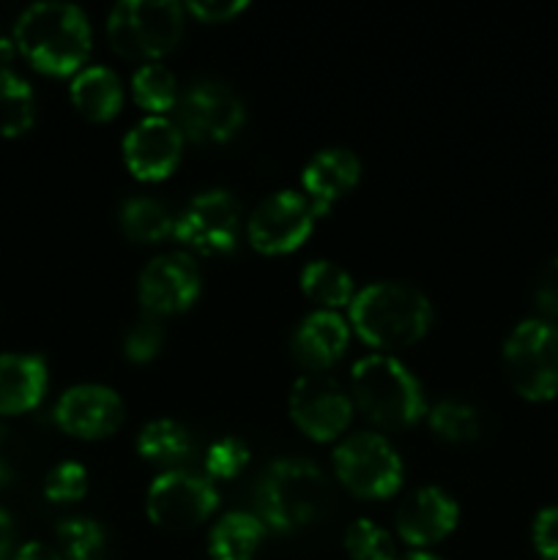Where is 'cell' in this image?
<instances>
[{"label":"cell","mask_w":558,"mask_h":560,"mask_svg":"<svg viewBox=\"0 0 558 560\" xmlns=\"http://www.w3.org/2000/svg\"><path fill=\"white\" fill-rule=\"evenodd\" d=\"M91 44V22L71 3H33L14 25V47L33 69L49 77L82 71Z\"/></svg>","instance_id":"cell-1"},{"label":"cell","mask_w":558,"mask_h":560,"mask_svg":"<svg viewBox=\"0 0 558 560\" xmlns=\"http://www.w3.org/2000/svg\"><path fill=\"white\" fill-rule=\"evenodd\" d=\"M257 517L266 530L299 534L332 506V485L321 465L306 457H279L257 481Z\"/></svg>","instance_id":"cell-2"},{"label":"cell","mask_w":558,"mask_h":560,"mask_svg":"<svg viewBox=\"0 0 558 560\" xmlns=\"http://www.w3.org/2000/svg\"><path fill=\"white\" fill-rule=\"evenodd\" d=\"M350 399L370 424L403 432L427 416V399L414 372L388 353L364 355L350 372Z\"/></svg>","instance_id":"cell-3"},{"label":"cell","mask_w":558,"mask_h":560,"mask_svg":"<svg viewBox=\"0 0 558 560\" xmlns=\"http://www.w3.org/2000/svg\"><path fill=\"white\" fill-rule=\"evenodd\" d=\"M348 310L350 328L375 350L410 348L432 326L430 299L405 282L367 284Z\"/></svg>","instance_id":"cell-4"},{"label":"cell","mask_w":558,"mask_h":560,"mask_svg":"<svg viewBox=\"0 0 558 560\" xmlns=\"http://www.w3.org/2000/svg\"><path fill=\"white\" fill-rule=\"evenodd\" d=\"M186 9L175 0H124L107 14V42L120 58L153 63L178 47Z\"/></svg>","instance_id":"cell-5"},{"label":"cell","mask_w":558,"mask_h":560,"mask_svg":"<svg viewBox=\"0 0 558 560\" xmlns=\"http://www.w3.org/2000/svg\"><path fill=\"white\" fill-rule=\"evenodd\" d=\"M503 372L514 392L528 402L558 397V323L525 317L503 339Z\"/></svg>","instance_id":"cell-6"},{"label":"cell","mask_w":558,"mask_h":560,"mask_svg":"<svg viewBox=\"0 0 558 560\" xmlns=\"http://www.w3.org/2000/svg\"><path fill=\"white\" fill-rule=\"evenodd\" d=\"M403 459L377 432H356L334 448V476L364 501H386L403 487Z\"/></svg>","instance_id":"cell-7"},{"label":"cell","mask_w":558,"mask_h":560,"mask_svg":"<svg viewBox=\"0 0 558 560\" xmlns=\"http://www.w3.org/2000/svg\"><path fill=\"white\" fill-rule=\"evenodd\" d=\"M246 104L233 85L217 77H200L181 91L175 104V126L184 140L200 145L228 142L244 129Z\"/></svg>","instance_id":"cell-8"},{"label":"cell","mask_w":558,"mask_h":560,"mask_svg":"<svg viewBox=\"0 0 558 560\" xmlns=\"http://www.w3.org/2000/svg\"><path fill=\"white\" fill-rule=\"evenodd\" d=\"M219 506V492L206 474L175 468L162 470L146 495V514L164 530H191Z\"/></svg>","instance_id":"cell-9"},{"label":"cell","mask_w":558,"mask_h":560,"mask_svg":"<svg viewBox=\"0 0 558 560\" xmlns=\"http://www.w3.org/2000/svg\"><path fill=\"white\" fill-rule=\"evenodd\" d=\"M241 206L228 189H206L186 202L175 217L173 238L206 257L228 255L239 246Z\"/></svg>","instance_id":"cell-10"},{"label":"cell","mask_w":558,"mask_h":560,"mask_svg":"<svg viewBox=\"0 0 558 560\" xmlns=\"http://www.w3.org/2000/svg\"><path fill=\"white\" fill-rule=\"evenodd\" d=\"M288 410L293 424L306 438L315 443H332L348 430L353 419V399L328 372H304L290 388Z\"/></svg>","instance_id":"cell-11"},{"label":"cell","mask_w":558,"mask_h":560,"mask_svg":"<svg viewBox=\"0 0 558 560\" xmlns=\"http://www.w3.org/2000/svg\"><path fill=\"white\" fill-rule=\"evenodd\" d=\"M317 217L304 191H274L246 219V238L260 255H288L310 238Z\"/></svg>","instance_id":"cell-12"},{"label":"cell","mask_w":558,"mask_h":560,"mask_svg":"<svg viewBox=\"0 0 558 560\" xmlns=\"http://www.w3.org/2000/svg\"><path fill=\"white\" fill-rule=\"evenodd\" d=\"M202 290L200 266L189 252H164L148 260L137 277V301L153 317L181 315Z\"/></svg>","instance_id":"cell-13"},{"label":"cell","mask_w":558,"mask_h":560,"mask_svg":"<svg viewBox=\"0 0 558 560\" xmlns=\"http://www.w3.org/2000/svg\"><path fill=\"white\" fill-rule=\"evenodd\" d=\"M126 419L124 399L102 383H77L60 394L55 405V424L80 441H102L115 435Z\"/></svg>","instance_id":"cell-14"},{"label":"cell","mask_w":558,"mask_h":560,"mask_svg":"<svg viewBox=\"0 0 558 560\" xmlns=\"http://www.w3.org/2000/svg\"><path fill=\"white\" fill-rule=\"evenodd\" d=\"M181 153H184V135L175 120L164 115H148L124 137L126 170L140 180H164L173 175Z\"/></svg>","instance_id":"cell-15"},{"label":"cell","mask_w":558,"mask_h":560,"mask_svg":"<svg viewBox=\"0 0 558 560\" xmlns=\"http://www.w3.org/2000/svg\"><path fill=\"white\" fill-rule=\"evenodd\" d=\"M460 523V506L443 487H416L394 514L397 536L408 547L425 550L446 539Z\"/></svg>","instance_id":"cell-16"},{"label":"cell","mask_w":558,"mask_h":560,"mask_svg":"<svg viewBox=\"0 0 558 560\" xmlns=\"http://www.w3.org/2000/svg\"><path fill=\"white\" fill-rule=\"evenodd\" d=\"M348 342L350 323L339 312L315 310L293 328L290 353L306 372H326L342 359Z\"/></svg>","instance_id":"cell-17"},{"label":"cell","mask_w":558,"mask_h":560,"mask_svg":"<svg viewBox=\"0 0 558 560\" xmlns=\"http://www.w3.org/2000/svg\"><path fill=\"white\" fill-rule=\"evenodd\" d=\"M361 178V162L348 148H323L301 170V191L312 206L323 213L332 211L334 202L356 189Z\"/></svg>","instance_id":"cell-18"},{"label":"cell","mask_w":558,"mask_h":560,"mask_svg":"<svg viewBox=\"0 0 558 560\" xmlns=\"http://www.w3.org/2000/svg\"><path fill=\"white\" fill-rule=\"evenodd\" d=\"M49 372L42 355H0V416H20L36 408L47 394Z\"/></svg>","instance_id":"cell-19"},{"label":"cell","mask_w":558,"mask_h":560,"mask_svg":"<svg viewBox=\"0 0 558 560\" xmlns=\"http://www.w3.org/2000/svg\"><path fill=\"white\" fill-rule=\"evenodd\" d=\"M69 96L77 113L102 124V120H113L120 113L124 85H120V77L107 66H85L71 80Z\"/></svg>","instance_id":"cell-20"},{"label":"cell","mask_w":558,"mask_h":560,"mask_svg":"<svg viewBox=\"0 0 558 560\" xmlns=\"http://www.w3.org/2000/svg\"><path fill=\"white\" fill-rule=\"evenodd\" d=\"M266 539V525L252 512H230L217 520L208 534V552L213 560H252Z\"/></svg>","instance_id":"cell-21"},{"label":"cell","mask_w":558,"mask_h":560,"mask_svg":"<svg viewBox=\"0 0 558 560\" xmlns=\"http://www.w3.org/2000/svg\"><path fill=\"white\" fill-rule=\"evenodd\" d=\"M191 435L175 419H153L137 435V454L148 465H159L164 470H175L191 454Z\"/></svg>","instance_id":"cell-22"},{"label":"cell","mask_w":558,"mask_h":560,"mask_svg":"<svg viewBox=\"0 0 558 560\" xmlns=\"http://www.w3.org/2000/svg\"><path fill=\"white\" fill-rule=\"evenodd\" d=\"M120 230L137 244H159L175 230V213L151 195H131L120 202Z\"/></svg>","instance_id":"cell-23"},{"label":"cell","mask_w":558,"mask_h":560,"mask_svg":"<svg viewBox=\"0 0 558 560\" xmlns=\"http://www.w3.org/2000/svg\"><path fill=\"white\" fill-rule=\"evenodd\" d=\"M301 293L321 310L337 312L339 306H350L356 299L353 277L342 266L332 260H312L301 268Z\"/></svg>","instance_id":"cell-24"},{"label":"cell","mask_w":558,"mask_h":560,"mask_svg":"<svg viewBox=\"0 0 558 560\" xmlns=\"http://www.w3.org/2000/svg\"><path fill=\"white\" fill-rule=\"evenodd\" d=\"M36 120V96L16 71L0 63V137H22Z\"/></svg>","instance_id":"cell-25"},{"label":"cell","mask_w":558,"mask_h":560,"mask_svg":"<svg viewBox=\"0 0 558 560\" xmlns=\"http://www.w3.org/2000/svg\"><path fill=\"white\" fill-rule=\"evenodd\" d=\"M131 96L148 113L164 115L175 109L181 88L173 71L162 60H153V63H140V69L131 74Z\"/></svg>","instance_id":"cell-26"},{"label":"cell","mask_w":558,"mask_h":560,"mask_svg":"<svg viewBox=\"0 0 558 560\" xmlns=\"http://www.w3.org/2000/svg\"><path fill=\"white\" fill-rule=\"evenodd\" d=\"M425 419L446 443H474L481 435V413L463 399H438Z\"/></svg>","instance_id":"cell-27"},{"label":"cell","mask_w":558,"mask_h":560,"mask_svg":"<svg viewBox=\"0 0 558 560\" xmlns=\"http://www.w3.org/2000/svg\"><path fill=\"white\" fill-rule=\"evenodd\" d=\"M58 552L63 560H104L107 556V530L91 517H69L55 530Z\"/></svg>","instance_id":"cell-28"},{"label":"cell","mask_w":558,"mask_h":560,"mask_svg":"<svg viewBox=\"0 0 558 560\" xmlns=\"http://www.w3.org/2000/svg\"><path fill=\"white\" fill-rule=\"evenodd\" d=\"M345 552L353 560H399L394 536L372 520L359 517L345 530Z\"/></svg>","instance_id":"cell-29"},{"label":"cell","mask_w":558,"mask_h":560,"mask_svg":"<svg viewBox=\"0 0 558 560\" xmlns=\"http://www.w3.org/2000/svg\"><path fill=\"white\" fill-rule=\"evenodd\" d=\"M252 452L241 438L224 435L217 443H211L202 459V468L211 481H230L249 465Z\"/></svg>","instance_id":"cell-30"},{"label":"cell","mask_w":558,"mask_h":560,"mask_svg":"<svg viewBox=\"0 0 558 560\" xmlns=\"http://www.w3.org/2000/svg\"><path fill=\"white\" fill-rule=\"evenodd\" d=\"M164 323L162 317H153L142 312L124 334V355L135 364H148L164 348Z\"/></svg>","instance_id":"cell-31"},{"label":"cell","mask_w":558,"mask_h":560,"mask_svg":"<svg viewBox=\"0 0 558 560\" xmlns=\"http://www.w3.org/2000/svg\"><path fill=\"white\" fill-rule=\"evenodd\" d=\"M88 492V468L74 459L58 463L44 476V498L53 503H77Z\"/></svg>","instance_id":"cell-32"},{"label":"cell","mask_w":558,"mask_h":560,"mask_svg":"<svg viewBox=\"0 0 558 560\" xmlns=\"http://www.w3.org/2000/svg\"><path fill=\"white\" fill-rule=\"evenodd\" d=\"M531 545L542 560H558V506H545L531 523Z\"/></svg>","instance_id":"cell-33"},{"label":"cell","mask_w":558,"mask_h":560,"mask_svg":"<svg viewBox=\"0 0 558 560\" xmlns=\"http://www.w3.org/2000/svg\"><path fill=\"white\" fill-rule=\"evenodd\" d=\"M534 301L536 306H539L542 317L558 323V255L542 268L534 288Z\"/></svg>","instance_id":"cell-34"},{"label":"cell","mask_w":558,"mask_h":560,"mask_svg":"<svg viewBox=\"0 0 558 560\" xmlns=\"http://www.w3.org/2000/svg\"><path fill=\"white\" fill-rule=\"evenodd\" d=\"M186 14L200 22H228L246 9L244 0H195L184 5Z\"/></svg>","instance_id":"cell-35"},{"label":"cell","mask_w":558,"mask_h":560,"mask_svg":"<svg viewBox=\"0 0 558 560\" xmlns=\"http://www.w3.org/2000/svg\"><path fill=\"white\" fill-rule=\"evenodd\" d=\"M14 560H63V558H60L58 547H49L44 545V541H27V545H22L20 550H16Z\"/></svg>","instance_id":"cell-36"},{"label":"cell","mask_w":558,"mask_h":560,"mask_svg":"<svg viewBox=\"0 0 558 560\" xmlns=\"http://www.w3.org/2000/svg\"><path fill=\"white\" fill-rule=\"evenodd\" d=\"M11 545H14V523H11L9 512L0 509V560L9 558Z\"/></svg>","instance_id":"cell-37"},{"label":"cell","mask_w":558,"mask_h":560,"mask_svg":"<svg viewBox=\"0 0 558 560\" xmlns=\"http://www.w3.org/2000/svg\"><path fill=\"white\" fill-rule=\"evenodd\" d=\"M0 446H3V430H0ZM11 476H14V470H11L9 459H5V457H3V452H0V487L9 485Z\"/></svg>","instance_id":"cell-38"},{"label":"cell","mask_w":558,"mask_h":560,"mask_svg":"<svg viewBox=\"0 0 558 560\" xmlns=\"http://www.w3.org/2000/svg\"><path fill=\"white\" fill-rule=\"evenodd\" d=\"M399 560H443V558L432 556V552H427V550H410V552H405V556H399Z\"/></svg>","instance_id":"cell-39"},{"label":"cell","mask_w":558,"mask_h":560,"mask_svg":"<svg viewBox=\"0 0 558 560\" xmlns=\"http://www.w3.org/2000/svg\"><path fill=\"white\" fill-rule=\"evenodd\" d=\"M0 55H9V42H3V38H0Z\"/></svg>","instance_id":"cell-40"}]
</instances>
